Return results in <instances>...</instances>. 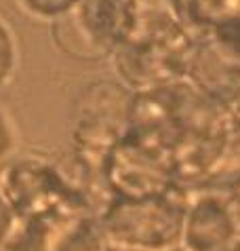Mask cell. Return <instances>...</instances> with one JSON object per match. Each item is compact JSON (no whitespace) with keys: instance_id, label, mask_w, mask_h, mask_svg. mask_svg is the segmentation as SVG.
<instances>
[{"instance_id":"7a4b0ae2","label":"cell","mask_w":240,"mask_h":251,"mask_svg":"<svg viewBox=\"0 0 240 251\" xmlns=\"http://www.w3.org/2000/svg\"><path fill=\"white\" fill-rule=\"evenodd\" d=\"M135 93L120 80L87 82L74 100L70 131L74 150L103 163L105 154L129 135Z\"/></svg>"},{"instance_id":"ba28073f","label":"cell","mask_w":240,"mask_h":251,"mask_svg":"<svg viewBox=\"0 0 240 251\" xmlns=\"http://www.w3.org/2000/svg\"><path fill=\"white\" fill-rule=\"evenodd\" d=\"M80 2L82 0H17V4L25 13H30L34 17H40V19H48V22H53L55 17L68 13L70 9H74Z\"/></svg>"},{"instance_id":"5bb4252c","label":"cell","mask_w":240,"mask_h":251,"mask_svg":"<svg viewBox=\"0 0 240 251\" xmlns=\"http://www.w3.org/2000/svg\"><path fill=\"white\" fill-rule=\"evenodd\" d=\"M101 251H124V249H116V247H110V245H103Z\"/></svg>"},{"instance_id":"8fae6325","label":"cell","mask_w":240,"mask_h":251,"mask_svg":"<svg viewBox=\"0 0 240 251\" xmlns=\"http://www.w3.org/2000/svg\"><path fill=\"white\" fill-rule=\"evenodd\" d=\"M223 197L225 205H228L230 213H232V220H234V226H236V232H238V241H240V179L234 184H230L228 188L223 190H217Z\"/></svg>"},{"instance_id":"30bf717a","label":"cell","mask_w":240,"mask_h":251,"mask_svg":"<svg viewBox=\"0 0 240 251\" xmlns=\"http://www.w3.org/2000/svg\"><path fill=\"white\" fill-rule=\"evenodd\" d=\"M15 148H17L15 125H13L9 112L0 108V165L15 154Z\"/></svg>"},{"instance_id":"277c9868","label":"cell","mask_w":240,"mask_h":251,"mask_svg":"<svg viewBox=\"0 0 240 251\" xmlns=\"http://www.w3.org/2000/svg\"><path fill=\"white\" fill-rule=\"evenodd\" d=\"M192 45L194 32L186 24H173L118 47L110 59L124 87L133 93H147L186 80Z\"/></svg>"},{"instance_id":"9a60e30c","label":"cell","mask_w":240,"mask_h":251,"mask_svg":"<svg viewBox=\"0 0 240 251\" xmlns=\"http://www.w3.org/2000/svg\"><path fill=\"white\" fill-rule=\"evenodd\" d=\"M236 32H238V34H240V27H238V30H236Z\"/></svg>"},{"instance_id":"8992f818","label":"cell","mask_w":240,"mask_h":251,"mask_svg":"<svg viewBox=\"0 0 240 251\" xmlns=\"http://www.w3.org/2000/svg\"><path fill=\"white\" fill-rule=\"evenodd\" d=\"M186 82L223 108L238 106L240 34L236 30H207L194 34Z\"/></svg>"},{"instance_id":"9c48e42d","label":"cell","mask_w":240,"mask_h":251,"mask_svg":"<svg viewBox=\"0 0 240 251\" xmlns=\"http://www.w3.org/2000/svg\"><path fill=\"white\" fill-rule=\"evenodd\" d=\"M17 66V45L11 27L0 19V87L11 78Z\"/></svg>"},{"instance_id":"5b68a950","label":"cell","mask_w":240,"mask_h":251,"mask_svg":"<svg viewBox=\"0 0 240 251\" xmlns=\"http://www.w3.org/2000/svg\"><path fill=\"white\" fill-rule=\"evenodd\" d=\"M0 197L17 222L36 220L70 203L80 205L70 194L55 158L40 154L11 156L0 165Z\"/></svg>"},{"instance_id":"7c38bea8","label":"cell","mask_w":240,"mask_h":251,"mask_svg":"<svg viewBox=\"0 0 240 251\" xmlns=\"http://www.w3.org/2000/svg\"><path fill=\"white\" fill-rule=\"evenodd\" d=\"M15 228H17V218L13 215L9 205L4 203V199L0 197V251H2L6 247V243L11 241Z\"/></svg>"},{"instance_id":"6da1fadb","label":"cell","mask_w":240,"mask_h":251,"mask_svg":"<svg viewBox=\"0 0 240 251\" xmlns=\"http://www.w3.org/2000/svg\"><path fill=\"white\" fill-rule=\"evenodd\" d=\"M188 194L175 190L162 197H112L97 213L103 243L124 251H168L179 247Z\"/></svg>"},{"instance_id":"4fadbf2b","label":"cell","mask_w":240,"mask_h":251,"mask_svg":"<svg viewBox=\"0 0 240 251\" xmlns=\"http://www.w3.org/2000/svg\"><path fill=\"white\" fill-rule=\"evenodd\" d=\"M223 251H240V241H236L234 245H230V247H225Z\"/></svg>"},{"instance_id":"3957f363","label":"cell","mask_w":240,"mask_h":251,"mask_svg":"<svg viewBox=\"0 0 240 251\" xmlns=\"http://www.w3.org/2000/svg\"><path fill=\"white\" fill-rule=\"evenodd\" d=\"M110 199H147L179 190L173 150L156 137L129 131L101 163Z\"/></svg>"},{"instance_id":"52a82bcc","label":"cell","mask_w":240,"mask_h":251,"mask_svg":"<svg viewBox=\"0 0 240 251\" xmlns=\"http://www.w3.org/2000/svg\"><path fill=\"white\" fill-rule=\"evenodd\" d=\"M236 241L234 220L219 192L204 190L188 194L179 239L183 251H223Z\"/></svg>"}]
</instances>
